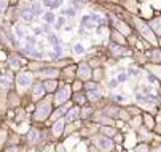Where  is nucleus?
<instances>
[{
	"instance_id": "obj_1",
	"label": "nucleus",
	"mask_w": 161,
	"mask_h": 152,
	"mask_svg": "<svg viewBox=\"0 0 161 152\" xmlns=\"http://www.w3.org/2000/svg\"><path fill=\"white\" fill-rule=\"evenodd\" d=\"M53 109H54V98L53 95L48 94L45 98L34 103V111L30 114L32 124H35V125H46L49 117H51Z\"/></svg>"
},
{
	"instance_id": "obj_2",
	"label": "nucleus",
	"mask_w": 161,
	"mask_h": 152,
	"mask_svg": "<svg viewBox=\"0 0 161 152\" xmlns=\"http://www.w3.org/2000/svg\"><path fill=\"white\" fill-rule=\"evenodd\" d=\"M129 24L132 25V29H134L137 32V35L144 38L145 41H148L150 44H152L153 48H156L158 46V37L153 33V30L150 29V25H148V22L145 19H142V18H139V16H131V19H129Z\"/></svg>"
},
{
	"instance_id": "obj_3",
	"label": "nucleus",
	"mask_w": 161,
	"mask_h": 152,
	"mask_svg": "<svg viewBox=\"0 0 161 152\" xmlns=\"http://www.w3.org/2000/svg\"><path fill=\"white\" fill-rule=\"evenodd\" d=\"M35 81V73H32L30 70H21L16 73V76H14V87H16V91H18L21 95H27L29 94V89L30 86L34 84Z\"/></svg>"
},
{
	"instance_id": "obj_4",
	"label": "nucleus",
	"mask_w": 161,
	"mask_h": 152,
	"mask_svg": "<svg viewBox=\"0 0 161 152\" xmlns=\"http://www.w3.org/2000/svg\"><path fill=\"white\" fill-rule=\"evenodd\" d=\"M90 144L99 152H113V151H116V144L113 141V138H109V136H105V135L99 133V132L94 133L90 138Z\"/></svg>"
},
{
	"instance_id": "obj_5",
	"label": "nucleus",
	"mask_w": 161,
	"mask_h": 152,
	"mask_svg": "<svg viewBox=\"0 0 161 152\" xmlns=\"http://www.w3.org/2000/svg\"><path fill=\"white\" fill-rule=\"evenodd\" d=\"M14 76H16V73L11 71L10 68H5L0 73V101H7L8 94L13 91Z\"/></svg>"
},
{
	"instance_id": "obj_6",
	"label": "nucleus",
	"mask_w": 161,
	"mask_h": 152,
	"mask_svg": "<svg viewBox=\"0 0 161 152\" xmlns=\"http://www.w3.org/2000/svg\"><path fill=\"white\" fill-rule=\"evenodd\" d=\"M107 19H109V25L112 27V29H115V30L121 32V33H123L125 37H128V38H129V37L132 35V32H134V29H132V25L129 24V22H126L123 18H118L116 14H113V13H109Z\"/></svg>"
},
{
	"instance_id": "obj_7",
	"label": "nucleus",
	"mask_w": 161,
	"mask_h": 152,
	"mask_svg": "<svg viewBox=\"0 0 161 152\" xmlns=\"http://www.w3.org/2000/svg\"><path fill=\"white\" fill-rule=\"evenodd\" d=\"M72 95H74V91H72V84L61 82L59 89H58V91L54 92V95H53V98H54V108L69 103V101L72 100Z\"/></svg>"
},
{
	"instance_id": "obj_8",
	"label": "nucleus",
	"mask_w": 161,
	"mask_h": 152,
	"mask_svg": "<svg viewBox=\"0 0 161 152\" xmlns=\"http://www.w3.org/2000/svg\"><path fill=\"white\" fill-rule=\"evenodd\" d=\"M7 68L18 73L21 70L27 68V60H26L24 55H21L18 52V51H11V52L7 55Z\"/></svg>"
},
{
	"instance_id": "obj_9",
	"label": "nucleus",
	"mask_w": 161,
	"mask_h": 152,
	"mask_svg": "<svg viewBox=\"0 0 161 152\" xmlns=\"http://www.w3.org/2000/svg\"><path fill=\"white\" fill-rule=\"evenodd\" d=\"M46 89H45V84H43L42 79H37L35 78V81L34 84L30 86L29 89V94H27V97H29V101L30 103H37V101H40L42 98H45L46 97Z\"/></svg>"
},
{
	"instance_id": "obj_10",
	"label": "nucleus",
	"mask_w": 161,
	"mask_h": 152,
	"mask_svg": "<svg viewBox=\"0 0 161 152\" xmlns=\"http://www.w3.org/2000/svg\"><path fill=\"white\" fill-rule=\"evenodd\" d=\"M109 54L112 55L113 59H123V57H132V52L134 49L131 46H123V44H116V43H109L107 46Z\"/></svg>"
},
{
	"instance_id": "obj_11",
	"label": "nucleus",
	"mask_w": 161,
	"mask_h": 152,
	"mask_svg": "<svg viewBox=\"0 0 161 152\" xmlns=\"http://www.w3.org/2000/svg\"><path fill=\"white\" fill-rule=\"evenodd\" d=\"M65 125H67V122H65L64 117H61V119H58L56 122L49 124L48 130H49V138H51V141H54V143H59L61 139L64 138V130H65Z\"/></svg>"
},
{
	"instance_id": "obj_12",
	"label": "nucleus",
	"mask_w": 161,
	"mask_h": 152,
	"mask_svg": "<svg viewBox=\"0 0 161 152\" xmlns=\"http://www.w3.org/2000/svg\"><path fill=\"white\" fill-rule=\"evenodd\" d=\"M35 78H37V79H42V81L59 79V78H61V68L53 67V65H46V67H43L42 70H38L35 73Z\"/></svg>"
},
{
	"instance_id": "obj_13",
	"label": "nucleus",
	"mask_w": 161,
	"mask_h": 152,
	"mask_svg": "<svg viewBox=\"0 0 161 152\" xmlns=\"http://www.w3.org/2000/svg\"><path fill=\"white\" fill-rule=\"evenodd\" d=\"M77 79L88 82L93 79V67L88 64V60H80L77 64Z\"/></svg>"
},
{
	"instance_id": "obj_14",
	"label": "nucleus",
	"mask_w": 161,
	"mask_h": 152,
	"mask_svg": "<svg viewBox=\"0 0 161 152\" xmlns=\"http://www.w3.org/2000/svg\"><path fill=\"white\" fill-rule=\"evenodd\" d=\"M18 8H19V19H23L26 24H30V22H34L37 19V16L34 14V11H32L29 0H27V2H23Z\"/></svg>"
},
{
	"instance_id": "obj_15",
	"label": "nucleus",
	"mask_w": 161,
	"mask_h": 152,
	"mask_svg": "<svg viewBox=\"0 0 161 152\" xmlns=\"http://www.w3.org/2000/svg\"><path fill=\"white\" fill-rule=\"evenodd\" d=\"M61 82H67V84H72L75 79H77V64H72V65H67L64 68H61Z\"/></svg>"
},
{
	"instance_id": "obj_16",
	"label": "nucleus",
	"mask_w": 161,
	"mask_h": 152,
	"mask_svg": "<svg viewBox=\"0 0 161 152\" xmlns=\"http://www.w3.org/2000/svg\"><path fill=\"white\" fill-rule=\"evenodd\" d=\"M99 132V125L97 124H94V122H85L83 124V127H81V130H80V136L83 138V139H90L94 133H97Z\"/></svg>"
},
{
	"instance_id": "obj_17",
	"label": "nucleus",
	"mask_w": 161,
	"mask_h": 152,
	"mask_svg": "<svg viewBox=\"0 0 161 152\" xmlns=\"http://www.w3.org/2000/svg\"><path fill=\"white\" fill-rule=\"evenodd\" d=\"M120 108L121 106L120 105H113V103H105L101 111L104 112L105 116H109L110 119H115V121H118V114H120Z\"/></svg>"
},
{
	"instance_id": "obj_18",
	"label": "nucleus",
	"mask_w": 161,
	"mask_h": 152,
	"mask_svg": "<svg viewBox=\"0 0 161 152\" xmlns=\"http://www.w3.org/2000/svg\"><path fill=\"white\" fill-rule=\"evenodd\" d=\"M83 121H75V122H70L65 125V130H64V138L62 139H67L69 136H72V135H75V133H80L81 130V127H83Z\"/></svg>"
},
{
	"instance_id": "obj_19",
	"label": "nucleus",
	"mask_w": 161,
	"mask_h": 152,
	"mask_svg": "<svg viewBox=\"0 0 161 152\" xmlns=\"http://www.w3.org/2000/svg\"><path fill=\"white\" fill-rule=\"evenodd\" d=\"M96 112V106L93 105H85V106H80V119L83 122H90L93 119V114Z\"/></svg>"
},
{
	"instance_id": "obj_20",
	"label": "nucleus",
	"mask_w": 161,
	"mask_h": 152,
	"mask_svg": "<svg viewBox=\"0 0 161 152\" xmlns=\"http://www.w3.org/2000/svg\"><path fill=\"white\" fill-rule=\"evenodd\" d=\"M142 121H144V127L148 128V130H152V132H155V128H156V116H155L153 112L144 111Z\"/></svg>"
},
{
	"instance_id": "obj_21",
	"label": "nucleus",
	"mask_w": 161,
	"mask_h": 152,
	"mask_svg": "<svg viewBox=\"0 0 161 152\" xmlns=\"http://www.w3.org/2000/svg\"><path fill=\"white\" fill-rule=\"evenodd\" d=\"M110 41L116 43V44H123V46H129V44H128V41H129L128 37H125L121 32L112 29V27H110Z\"/></svg>"
},
{
	"instance_id": "obj_22",
	"label": "nucleus",
	"mask_w": 161,
	"mask_h": 152,
	"mask_svg": "<svg viewBox=\"0 0 161 152\" xmlns=\"http://www.w3.org/2000/svg\"><path fill=\"white\" fill-rule=\"evenodd\" d=\"M147 59L148 64H155V65H161V48H152L147 51Z\"/></svg>"
},
{
	"instance_id": "obj_23",
	"label": "nucleus",
	"mask_w": 161,
	"mask_h": 152,
	"mask_svg": "<svg viewBox=\"0 0 161 152\" xmlns=\"http://www.w3.org/2000/svg\"><path fill=\"white\" fill-rule=\"evenodd\" d=\"M64 119H65V122H67V124L75 122V121H81V119H80V106L72 105V106H70V109L65 112Z\"/></svg>"
},
{
	"instance_id": "obj_24",
	"label": "nucleus",
	"mask_w": 161,
	"mask_h": 152,
	"mask_svg": "<svg viewBox=\"0 0 161 152\" xmlns=\"http://www.w3.org/2000/svg\"><path fill=\"white\" fill-rule=\"evenodd\" d=\"M136 133H137V138L140 139V141H145V143H150L153 139V132L152 130H148V128H145V127H139L137 130H136Z\"/></svg>"
},
{
	"instance_id": "obj_25",
	"label": "nucleus",
	"mask_w": 161,
	"mask_h": 152,
	"mask_svg": "<svg viewBox=\"0 0 161 152\" xmlns=\"http://www.w3.org/2000/svg\"><path fill=\"white\" fill-rule=\"evenodd\" d=\"M118 132H120V128L116 125H99V133H102L109 138H115L118 135Z\"/></svg>"
},
{
	"instance_id": "obj_26",
	"label": "nucleus",
	"mask_w": 161,
	"mask_h": 152,
	"mask_svg": "<svg viewBox=\"0 0 161 152\" xmlns=\"http://www.w3.org/2000/svg\"><path fill=\"white\" fill-rule=\"evenodd\" d=\"M70 101H72L74 105H77V106H85V105H88L86 92H85V91H81V92H74Z\"/></svg>"
},
{
	"instance_id": "obj_27",
	"label": "nucleus",
	"mask_w": 161,
	"mask_h": 152,
	"mask_svg": "<svg viewBox=\"0 0 161 152\" xmlns=\"http://www.w3.org/2000/svg\"><path fill=\"white\" fill-rule=\"evenodd\" d=\"M148 22V25H150V29L153 30V33L156 37H161V16H153Z\"/></svg>"
},
{
	"instance_id": "obj_28",
	"label": "nucleus",
	"mask_w": 161,
	"mask_h": 152,
	"mask_svg": "<svg viewBox=\"0 0 161 152\" xmlns=\"http://www.w3.org/2000/svg\"><path fill=\"white\" fill-rule=\"evenodd\" d=\"M43 84H45L46 94L54 95V92H56L61 86V79H46V81H43Z\"/></svg>"
},
{
	"instance_id": "obj_29",
	"label": "nucleus",
	"mask_w": 161,
	"mask_h": 152,
	"mask_svg": "<svg viewBox=\"0 0 161 152\" xmlns=\"http://www.w3.org/2000/svg\"><path fill=\"white\" fill-rule=\"evenodd\" d=\"M105 100H107V103H113V105H120L123 106V101H126V97L121 94H110L105 97Z\"/></svg>"
},
{
	"instance_id": "obj_30",
	"label": "nucleus",
	"mask_w": 161,
	"mask_h": 152,
	"mask_svg": "<svg viewBox=\"0 0 161 152\" xmlns=\"http://www.w3.org/2000/svg\"><path fill=\"white\" fill-rule=\"evenodd\" d=\"M48 55H49V59H53V60H59V59H62V57H64L62 44H58V46H53V49L48 52Z\"/></svg>"
},
{
	"instance_id": "obj_31",
	"label": "nucleus",
	"mask_w": 161,
	"mask_h": 152,
	"mask_svg": "<svg viewBox=\"0 0 161 152\" xmlns=\"http://www.w3.org/2000/svg\"><path fill=\"white\" fill-rule=\"evenodd\" d=\"M131 119H132V116L129 114V111L126 109V106H121V108H120V114H118V121L128 125Z\"/></svg>"
},
{
	"instance_id": "obj_32",
	"label": "nucleus",
	"mask_w": 161,
	"mask_h": 152,
	"mask_svg": "<svg viewBox=\"0 0 161 152\" xmlns=\"http://www.w3.org/2000/svg\"><path fill=\"white\" fill-rule=\"evenodd\" d=\"M142 68H145V70H148V71H152L155 76L159 79V82H161V65H155V64H145L142 67Z\"/></svg>"
},
{
	"instance_id": "obj_33",
	"label": "nucleus",
	"mask_w": 161,
	"mask_h": 152,
	"mask_svg": "<svg viewBox=\"0 0 161 152\" xmlns=\"http://www.w3.org/2000/svg\"><path fill=\"white\" fill-rule=\"evenodd\" d=\"M105 78V68L104 67H97V68H93V81L101 82Z\"/></svg>"
},
{
	"instance_id": "obj_34",
	"label": "nucleus",
	"mask_w": 161,
	"mask_h": 152,
	"mask_svg": "<svg viewBox=\"0 0 161 152\" xmlns=\"http://www.w3.org/2000/svg\"><path fill=\"white\" fill-rule=\"evenodd\" d=\"M42 19H43V22H46V24H51V25H54L56 24V14L53 13V10H46L45 13H43V16H42Z\"/></svg>"
},
{
	"instance_id": "obj_35",
	"label": "nucleus",
	"mask_w": 161,
	"mask_h": 152,
	"mask_svg": "<svg viewBox=\"0 0 161 152\" xmlns=\"http://www.w3.org/2000/svg\"><path fill=\"white\" fill-rule=\"evenodd\" d=\"M56 144H58V143H54V141H48V143H45V144L38 146L37 152H56Z\"/></svg>"
},
{
	"instance_id": "obj_36",
	"label": "nucleus",
	"mask_w": 161,
	"mask_h": 152,
	"mask_svg": "<svg viewBox=\"0 0 161 152\" xmlns=\"http://www.w3.org/2000/svg\"><path fill=\"white\" fill-rule=\"evenodd\" d=\"M132 152H152V144L145 143V141H140L132 148Z\"/></svg>"
},
{
	"instance_id": "obj_37",
	"label": "nucleus",
	"mask_w": 161,
	"mask_h": 152,
	"mask_svg": "<svg viewBox=\"0 0 161 152\" xmlns=\"http://www.w3.org/2000/svg\"><path fill=\"white\" fill-rule=\"evenodd\" d=\"M8 135H10V130H8V128L0 127V149H5V148H7Z\"/></svg>"
},
{
	"instance_id": "obj_38",
	"label": "nucleus",
	"mask_w": 161,
	"mask_h": 152,
	"mask_svg": "<svg viewBox=\"0 0 161 152\" xmlns=\"http://www.w3.org/2000/svg\"><path fill=\"white\" fill-rule=\"evenodd\" d=\"M43 2V7L48 8V10H56L59 8L61 5L64 3V0H42Z\"/></svg>"
},
{
	"instance_id": "obj_39",
	"label": "nucleus",
	"mask_w": 161,
	"mask_h": 152,
	"mask_svg": "<svg viewBox=\"0 0 161 152\" xmlns=\"http://www.w3.org/2000/svg\"><path fill=\"white\" fill-rule=\"evenodd\" d=\"M126 109L129 111V114L134 117V116H142L144 114V109L140 108V106H137L136 103H132V105H126Z\"/></svg>"
},
{
	"instance_id": "obj_40",
	"label": "nucleus",
	"mask_w": 161,
	"mask_h": 152,
	"mask_svg": "<svg viewBox=\"0 0 161 152\" xmlns=\"http://www.w3.org/2000/svg\"><path fill=\"white\" fill-rule=\"evenodd\" d=\"M129 128H132V130H137L139 127H142L144 125V121H142V116H134L132 119L129 121Z\"/></svg>"
},
{
	"instance_id": "obj_41",
	"label": "nucleus",
	"mask_w": 161,
	"mask_h": 152,
	"mask_svg": "<svg viewBox=\"0 0 161 152\" xmlns=\"http://www.w3.org/2000/svg\"><path fill=\"white\" fill-rule=\"evenodd\" d=\"M102 84L101 82H96V81H88L85 82V91H102Z\"/></svg>"
},
{
	"instance_id": "obj_42",
	"label": "nucleus",
	"mask_w": 161,
	"mask_h": 152,
	"mask_svg": "<svg viewBox=\"0 0 161 152\" xmlns=\"http://www.w3.org/2000/svg\"><path fill=\"white\" fill-rule=\"evenodd\" d=\"M140 70H142V67L129 65V67H128V70H126V73H128V76H129V78H137L139 75H140Z\"/></svg>"
},
{
	"instance_id": "obj_43",
	"label": "nucleus",
	"mask_w": 161,
	"mask_h": 152,
	"mask_svg": "<svg viewBox=\"0 0 161 152\" xmlns=\"http://www.w3.org/2000/svg\"><path fill=\"white\" fill-rule=\"evenodd\" d=\"M48 38H46V41L51 44V46H58V44H62V41H61V38H59V35H56L54 32H51L49 35H46Z\"/></svg>"
},
{
	"instance_id": "obj_44",
	"label": "nucleus",
	"mask_w": 161,
	"mask_h": 152,
	"mask_svg": "<svg viewBox=\"0 0 161 152\" xmlns=\"http://www.w3.org/2000/svg\"><path fill=\"white\" fill-rule=\"evenodd\" d=\"M13 33H14V37L18 38V40H21V38L24 40V37H26V32L23 29V25H19V24H14L13 25Z\"/></svg>"
},
{
	"instance_id": "obj_45",
	"label": "nucleus",
	"mask_w": 161,
	"mask_h": 152,
	"mask_svg": "<svg viewBox=\"0 0 161 152\" xmlns=\"http://www.w3.org/2000/svg\"><path fill=\"white\" fill-rule=\"evenodd\" d=\"M77 13H78V11H77L74 7H65V8H62V16H65V18H69V19H72V18H75L77 16Z\"/></svg>"
},
{
	"instance_id": "obj_46",
	"label": "nucleus",
	"mask_w": 161,
	"mask_h": 152,
	"mask_svg": "<svg viewBox=\"0 0 161 152\" xmlns=\"http://www.w3.org/2000/svg\"><path fill=\"white\" fill-rule=\"evenodd\" d=\"M142 70L145 71V78H147V81H148L150 84H155V86H159V84H161V82H159V79L153 75L152 71H148V70H145V68H142Z\"/></svg>"
},
{
	"instance_id": "obj_47",
	"label": "nucleus",
	"mask_w": 161,
	"mask_h": 152,
	"mask_svg": "<svg viewBox=\"0 0 161 152\" xmlns=\"http://www.w3.org/2000/svg\"><path fill=\"white\" fill-rule=\"evenodd\" d=\"M72 91H74V92H81V91H85V82L80 81V79H75L74 82H72Z\"/></svg>"
},
{
	"instance_id": "obj_48",
	"label": "nucleus",
	"mask_w": 161,
	"mask_h": 152,
	"mask_svg": "<svg viewBox=\"0 0 161 152\" xmlns=\"http://www.w3.org/2000/svg\"><path fill=\"white\" fill-rule=\"evenodd\" d=\"M24 46H37L35 35H26L24 37Z\"/></svg>"
},
{
	"instance_id": "obj_49",
	"label": "nucleus",
	"mask_w": 161,
	"mask_h": 152,
	"mask_svg": "<svg viewBox=\"0 0 161 152\" xmlns=\"http://www.w3.org/2000/svg\"><path fill=\"white\" fill-rule=\"evenodd\" d=\"M72 51H74V54H77V55H81V54H85L86 51H85V46H83L81 43H77V44H74V48H72Z\"/></svg>"
},
{
	"instance_id": "obj_50",
	"label": "nucleus",
	"mask_w": 161,
	"mask_h": 152,
	"mask_svg": "<svg viewBox=\"0 0 161 152\" xmlns=\"http://www.w3.org/2000/svg\"><path fill=\"white\" fill-rule=\"evenodd\" d=\"M8 5H10V0H0V16H3L7 13Z\"/></svg>"
},
{
	"instance_id": "obj_51",
	"label": "nucleus",
	"mask_w": 161,
	"mask_h": 152,
	"mask_svg": "<svg viewBox=\"0 0 161 152\" xmlns=\"http://www.w3.org/2000/svg\"><path fill=\"white\" fill-rule=\"evenodd\" d=\"M128 79H129V76H128L126 71H121V73H118V75H116V81H118L120 84H125Z\"/></svg>"
},
{
	"instance_id": "obj_52",
	"label": "nucleus",
	"mask_w": 161,
	"mask_h": 152,
	"mask_svg": "<svg viewBox=\"0 0 161 152\" xmlns=\"http://www.w3.org/2000/svg\"><path fill=\"white\" fill-rule=\"evenodd\" d=\"M62 25H65V16H59L56 19V24H54V30L62 29Z\"/></svg>"
},
{
	"instance_id": "obj_53",
	"label": "nucleus",
	"mask_w": 161,
	"mask_h": 152,
	"mask_svg": "<svg viewBox=\"0 0 161 152\" xmlns=\"http://www.w3.org/2000/svg\"><path fill=\"white\" fill-rule=\"evenodd\" d=\"M118 81H116V78H113V79H109L107 81V89H110V91H113V89L118 87Z\"/></svg>"
},
{
	"instance_id": "obj_54",
	"label": "nucleus",
	"mask_w": 161,
	"mask_h": 152,
	"mask_svg": "<svg viewBox=\"0 0 161 152\" xmlns=\"http://www.w3.org/2000/svg\"><path fill=\"white\" fill-rule=\"evenodd\" d=\"M140 92L145 94V95L153 94V92H152V86H148V84H142V86H140Z\"/></svg>"
},
{
	"instance_id": "obj_55",
	"label": "nucleus",
	"mask_w": 161,
	"mask_h": 152,
	"mask_svg": "<svg viewBox=\"0 0 161 152\" xmlns=\"http://www.w3.org/2000/svg\"><path fill=\"white\" fill-rule=\"evenodd\" d=\"M42 30H43V33H45V35H49V33L53 32V29H51V24H46V22H45V24L42 25Z\"/></svg>"
},
{
	"instance_id": "obj_56",
	"label": "nucleus",
	"mask_w": 161,
	"mask_h": 152,
	"mask_svg": "<svg viewBox=\"0 0 161 152\" xmlns=\"http://www.w3.org/2000/svg\"><path fill=\"white\" fill-rule=\"evenodd\" d=\"M3 152H21V148L19 146H8L3 149Z\"/></svg>"
},
{
	"instance_id": "obj_57",
	"label": "nucleus",
	"mask_w": 161,
	"mask_h": 152,
	"mask_svg": "<svg viewBox=\"0 0 161 152\" xmlns=\"http://www.w3.org/2000/svg\"><path fill=\"white\" fill-rule=\"evenodd\" d=\"M113 141H115V144H116V146L121 144V143L125 141V139H123V135H121V132H118V135H116V136L113 138Z\"/></svg>"
},
{
	"instance_id": "obj_58",
	"label": "nucleus",
	"mask_w": 161,
	"mask_h": 152,
	"mask_svg": "<svg viewBox=\"0 0 161 152\" xmlns=\"http://www.w3.org/2000/svg\"><path fill=\"white\" fill-rule=\"evenodd\" d=\"M72 7H74L77 11H80V10L83 8V3H80V2H77V0H74V2H72Z\"/></svg>"
},
{
	"instance_id": "obj_59",
	"label": "nucleus",
	"mask_w": 161,
	"mask_h": 152,
	"mask_svg": "<svg viewBox=\"0 0 161 152\" xmlns=\"http://www.w3.org/2000/svg\"><path fill=\"white\" fill-rule=\"evenodd\" d=\"M56 152H67V151H65V148H64V144L61 143V141L56 144Z\"/></svg>"
},
{
	"instance_id": "obj_60",
	"label": "nucleus",
	"mask_w": 161,
	"mask_h": 152,
	"mask_svg": "<svg viewBox=\"0 0 161 152\" xmlns=\"http://www.w3.org/2000/svg\"><path fill=\"white\" fill-rule=\"evenodd\" d=\"M156 97H158L159 106H161V84H159V86H158V89H156Z\"/></svg>"
},
{
	"instance_id": "obj_61",
	"label": "nucleus",
	"mask_w": 161,
	"mask_h": 152,
	"mask_svg": "<svg viewBox=\"0 0 161 152\" xmlns=\"http://www.w3.org/2000/svg\"><path fill=\"white\" fill-rule=\"evenodd\" d=\"M34 33H35V35H40V33H43L42 27H35V29H34Z\"/></svg>"
},
{
	"instance_id": "obj_62",
	"label": "nucleus",
	"mask_w": 161,
	"mask_h": 152,
	"mask_svg": "<svg viewBox=\"0 0 161 152\" xmlns=\"http://www.w3.org/2000/svg\"><path fill=\"white\" fill-rule=\"evenodd\" d=\"M0 51H2V41H0Z\"/></svg>"
},
{
	"instance_id": "obj_63",
	"label": "nucleus",
	"mask_w": 161,
	"mask_h": 152,
	"mask_svg": "<svg viewBox=\"0 0 161 152\" xmlns=\"http://www.w3.org/2000/svg\"><path fill=\"white\" fill-rule=\"evenodd\" d=\"M113 152H116V151H113Z\"/></svg>"
}]
</instances>
